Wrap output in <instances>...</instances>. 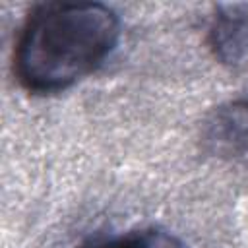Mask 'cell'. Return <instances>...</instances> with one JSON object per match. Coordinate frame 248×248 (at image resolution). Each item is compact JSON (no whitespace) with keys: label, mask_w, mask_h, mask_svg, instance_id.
<instances>
[{"label":"cell","mask_w":248,"mask_h":248,"mask_svg":"<svg viewBox=\"0 0 248 248\" xmlns=\"http://www.w3.org/2000/svg\"><path fill=\"white\" fill-rule=\"evenodd\" d=\"M87 248H184V244L167 231L140 229V231H130V232L95 242Z\"/></svg>","instance_id":"4"},{"label":"cell","mask_w":248,"mask_h":248,"mask_svg":"<svg viewBox=\"0 0 248 248\" xmlns=\"http://www.w3.org/2000/svg\"><path fill=\"white\" fill-rule=\"evenodd\" d=\"M205 151L232 163H248V99L219 105L202 128Z\"/></svg>","instance_id":"2"},{"label":"cell","mask_w":248,"mask_h":248,"mask_svg":"<svg viewBox=\"0 0 248 248\" xmlns=\"http://www.w3.org/2000/svg\"><path fill=\"white\" fill-rule=\"evenodd\" d=\"M120 17L99 2L35 6L16 41L14 72L31 93H58L95 72L116 48Z\"/></svg>","instance_id":"1"},{"label":"cell","mask_w":248,"mask_h":248,"mask_svg":"<svg viewBox=\"0 0 248 248\" xmlns=\"http://www.w3.org/2000/svg\"><path fill=\"white\" fill-rule=\"evenodd\" d=\"M209 45L223 66L248 72V2L217 6Z\"/></svg>","instance_id":"3"}]
</instances>
